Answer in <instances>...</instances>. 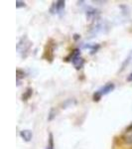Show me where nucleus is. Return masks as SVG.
I'll return each instance as SVG.
<instances>
[{
  "instance_id": "obj_11",
  "label": "nucleus",
  "mask_w": 132,
  "mask_h": 149,
  "mask_svg": "<svg viewBox=\"0 0 132 149\" xmlns=\"http://www.w3.org/2000/svg\"><path fill=\"white\" fill-rule=\"evenodd\" d=\"M127 81H132V73L129 74L128 78H127Z\"/></svg>"
},
{
  "instance_id": "obj_3",
  "label": "nucleus",
  "mask_w": 132,
  "mask_h": 149,
  "mask_svg": "<svg viewBox=\"0 0 132 149\" xmlns=\"http://www.w3.org/2000/svg\"><path fill=\"white\" fill-rule=\"evenodd\" d=\"M31 46V43L29 42L27 37L26 36H24V37H22L20 39V41L18 42L17 44V51L18 53H24V52H27L29 50V48H30Z\"/></svg>"
},
{
  "instance_id": "obj_10",
  "label": "nucleus",
  "mask_w": 132,
  "mask_h": 149,
  "mask_svg": "<svg viewBox=\"0 0 132 149\" xmlns=\"http://www.w3.org/2000/svg\"><path fill=\"white\" fill-rule=\"evenodd\" d=\"M26 4L24 1H19V0H17L16 1V8H21V7H25Z\"/></svg>"
},
{
  "instance_id": "obj_1",
  "label": "nucleus",
  "mask_w": 132,
  "mask_h": 149,
  "mask_svg": "<svg viewBox=\"0 0 132 149\" xmlns=\"http://www.w3.org/2000/svg\"><path fill=\"white\" fill-rule=\"evenodd\" d=\"M114 88H115V85L113 83H107L106 85L104 86L101 88H99V90L94 93V95H93V100H94V102H98L104 95H108V93H111Z\"/></svg>"
},
{
  "instance_id": "obj_9",
  "label": "nucleus",
  "mask_w": 132,
  "mask_h": 149,
  "mask_svg": "<svg viewBox=\"0 0 132 149\" xmlns=\"http://www.w3.org/2000/svg\"><path fill=\"white\" fill-rule=\"evenodd\" d=\"M32 88H27V91H26L25 93H24V95H22V100H27L29 97L32 95Z\"/></svg>"
},
{
  "instance_id": "obj_7",
  "label": "nucleus",
  "mask_w": 132,
  "mask_h": 149,
  "mask_svg": "<svg viewBox=\"0 0 132 149\" xmlns=\"http://www.w3.org/2000/svg\"><path fill=\"white\" fill-rule=\"evenodd\" d=\"M131 62H132V50L130 51V53H129L128 56L126 57V59L124 60V62H123V64H122L121 69H120V71H119V72H122V71H123V70L125 69L126 67L131 63Z\"/></svg>"
},
{
  "instance_id": "obj_2",
  "label": "nucleus",
  "mask_w": 132,
  "mask_h": 149,
  "mask_svg": "<svg viewBox=\"0 0 132 149\" xmlns=\"http://www.w3.org/2000/svg\"><path fill=\"white\" fill-rule=\"evenodd\" d=\"M71 61L76 70L81 69L83 67V65H85V60L81 57V52L79 49H76L71 54Z\"/></svg>"
},
{
  "instance_id": "obj_5",
  "label": "nucleus",
  "mask_w": 132,
  "mask_h": 149,
  "mask_svg": "<svg viewBox=\"0 0 132 149\" xmlns=\"http://www.w3.org/2000/svg\"><path fill=\"white\" fill-rule=\"evenodd\" d=\"M85 14H86V18L92 20V19H95L98 15H99V12H98L97 9L92 8V7H88V8L86 9Z\"/></svg>"
},
{
  "instance_id": "obj_8",
  "label": "nucleus",
  "mask_w": 132,
  "mask_h": 149,
  "mask_svg": "<svg viewBox=\"0 0 132 149\" xmlns=\"http://www.w3.org/2000/svg\"><path fill=\"white\" fill-rule=\"evenodd\" d=\"M46 149H55L54 148V138H53L52 133H50V135H49V140H48V144H47Z\"/></svg>"
},
{
  "instance_id": "obj_4",
  "label": "nucleus",
  "mask_w": 132,
  "mask_h": 149,
  "mask_svg": "<svg viewBox=\"0 0 132 149\" xmlns=\"http://www.w3.org/2000/svg\"><path fill=\"white\" fill-rule=\"evenodd\" d=\"M65 7H66V2L65 1H56L53 3V8H55V12L58 14H62L65 11Z\"/></svg>"
},
{
  "instance_id": "obj_6",
  "label": "nucleus",
  "mask_w": 132,
  "mask_h": 149,
  "mask_svg": "<svg viewBox=\"0 0 132 149\" xmlns=\"http://www.w3.org/2000/svg\"><path fill=\"white\" fill-rule=\"evenodd\" d=\"M20 136H21V138H22L24 141H26V142H29V141L32 140L33 133H32V131H31V130L25 129V130L20 131Z\"/></svg>"
}]
</instances>
